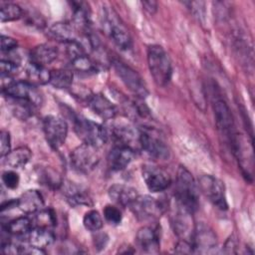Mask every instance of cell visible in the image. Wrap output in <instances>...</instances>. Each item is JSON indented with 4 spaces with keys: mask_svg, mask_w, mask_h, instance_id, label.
Returning <instances> with one entry per match:
<instances>
[{
    "mask_svg": "<svg viewBox=\"0 0 255 255\" xmlns=\"http://www.w3.org/2000/svg\"><path fill=\"white\" fill-rule=\"evenodd\" d=\"M103 218L99 211L92 209L85 213L83 217V224L84 227L91 231V232H97L103 227Z\"/></svg>",
    "mask_w": 255,
    "mask_h": 255,
    "instance_id": "d6a6232c",
    "label": "cell"
},
{
    "mask_svg": "<svg viewBox=\"0 0 255 255\" xmlns=\"http://www.w3.org/2000/svg\"><path fill=\"white\" fill-rule=\"evenodd\" d=\"M5 231L14 236H25L28 235L29 232L33 228L32 220L27 216H20L11 221H9L4 227Z\"/></svg>",
    "mask_w": 255,
    "mask_h": 255,
    "instance_id": "f1b7e54d",
    "label": "cell"
},
{
    "mask_svg": "<svg viewBox=\"0 0 255 255\" xmlns=\"http://www.w3.org/2000/svg\"><path fill=\"white\" fill-rule=\"evenodd\" d=\"M213 111L218 129L231 144L234 136L236 135V132L234 130L233 118L229 107L224 100L216 99L213 103Z\"/></svg>",
    "mask_w": 255,
    "mask_h": 255,
    "instance_id": "8fae6325",
    "label": "cell"
},
{
    "mask_svg": "<svg viewBox=\"0 0 255 255\" xmlns=\"http://www.w3.org/2000/svg\"><path fill=\"white\" fill-rule=\"evenodd\" d=\"M48 34L52 39L64 44L77 40L75 28L66 22H57L53 24L49 28Z\"/></svg>",
    "mask_w": 255,
    "mask_h": 255,
    "instance_id": "d4e9b609",
    "label": "cell"
},
{
    "mask_svg": "<svg viewBox=\"0 0 255 255\" xmlns=\"http://www.w3.org/2000/svg\"><path fill=\"white\" fill-rule=\"evenodd\" d=\"M17 200V207L26 214H36L44 208V198L36 189L26 190Z\"/></svg>",
    "mask_w": 255,
    "mask_h": 255,
    "instance_id": "d6986e66",
    "label": "cell"
},
{
    "mask_svg": "<svg viewBox=\"0 0 255 255\" xmlns=\"http://www.w3.org/2000/svg\"><path fill=\"white\" fill-rule=\"evenodd\" d=\"M40 180L43 182V184L54 189L61 188V185L63 183V180L60 177V175L51 168H46L41 171Z\"/></svg>",
    "mask_w": 255,
    "mask_h": 255,
    "instance_id": "e575fe53",
    "label": "cell"
},
{
    "mask_svg": "<svg viewBox=\"0 0 255 255\" xmlns=\"http://www.w3.org/2000/svg\"><path fill=\"white\" fill-rule=\"evenodd\" d=\"M109 196L110 198L117 204L127 207L129 206L135 198L138 196L137 190L131 186L125 184H114L109 188Z\"/></svg>",
    "mask_w": 255,
    "mask_h": 255,
    "instance_id": "7402d4cb",
    "label": "cell"
},
{
    "mask_svg": "<svg viewBox=\"0 0 255 255\" xmlns=\"http://www.w3.org/2000/svg\"><path fill=\"white\" fill-rule=\"evenodd\" d=\"M147 65L150 75L157 86L164 87L171 80L172 65L168 54L159 45H150L147 49Z\"/></svg>",
    "mask_w": 255,
    "mask_h": 255,
    "instance_id": "7a4b0ae2",
    "label": "cell"
},
{
    "mask_svg": "<svg viewBox=\"0 0 255 255\" xmlns=\"http://www.w3.org/2000/svg\"><path fill=\"white\" fill-rule=\"evenodd\" d=\"M12 100L15 102L13 106V114L19 120L26 121L33 115V108H35L34 105L26 101L14 100V99Z\"/></svg>",
    "mask_w": 255,
    "mask_h": 255,
    "instance_id": "836d02e7",
    "label": "cell"
},
{
    "mask_svg": "<svg viewBox=\"0 0 255 255\" xmlns=\"http://www.w3.org/2000/svg\"><path fill=\"white\" fill-rule=\"evenodd\" d=\"M140 148L155 159L165 160L169 157L168 147L160 138L149 132L140 131Z\"/></svg>",
    "mask_w": 255,
    "mask_h": 255,
    "instance_id": "9a60e30c",
    "label": "cell"
},
{
    "mask_svg": "<svg viewBox=\"0 0 255 255\" xmlns=\"http://www.w3.org/2000/svg\"><path fill=\"white\" fill-rule=\"evenodd\" d=\"M5 96L10 99L26 101L34 105L35 107L40 106L43 102V97L37 87L26 81L12 82L6 88L2 89Z\"/></svg>",
    "mask_w": 255,
    "mask_h": 255,
    "instance_id": "9c48e42d",
    "label": "cell"
},
{
    "mask_svg": "<svg viewBox=\"0 0 255 255\" xmlns=\"http://www.w3.org/2000/svg\"><path fill=\"white\" fill-rule=\"evenodd\" d=\"M61 188L63 190L64 196L67 198V201L74 206L77 205H86L92 206L93 201L89 192L83 187L75 184L71 181H63Z\"/></svg>",
    "mask_w": 255,
    "mask_h": 255,
    "instance_id": "e0dca14e",
    "label": "cell"
},
{
    "mask_svg": "<svg viewBox=\"0 0 255 255\" xmlns=\"http://www.w3.org/2000/svg\"><path fill=\"white\" fill-rule=\"evenodd\" d=\"M26 75L29 83L35 86L45 85L50 83L51 71H49L45 66L37 65L30 62L26 67Z\"/></svg>",
    "mask_w": 255,
    "mask_h": 255,
    "instance_id": "4316f807",
    "label": "cell"
},
{
    "mask_svg": "<svg viewBox=\"0 0 255 255\" xmlns=\"http://www.w3.org/2000/svg\"><path fill=\"white\" fill-rule=\"evenodd\" d=\"M176 210L172 215V226L176 235L186 241L192 242L195 227L192 225V212L177 204Z\"/></svg>",
    "mask_w": 255,
    "mask_h": 255,
    "instance_id": "5bb4252c",
    "label": "cell"
},
{
    "mask_svg": "<svg viewBox=\"0 0 255 255\" xmlns=\"http://www.w3.org/2000/svg\"><path fill=\"white\" fill-rule=\"evenodd\" d=\"M114 69L125 86L137 98L143 99L148 95L147 88L139 74L120 60H113Z\"/></svg>",
    "mask_w": 255,
    "mask_h": 255,
    "instance_id": "8992f818",
    "label": "cell"
},
{
    "mask_svg": "<svg viewBox=\"0 0 255 255\" xmlns=\"http://www.w3.org/2000/svg\"><path fill=\"white\" fill-rule=\"evenodd\" d=\"M2 181L4 185L9 189H15L20 182L19 174L14 170H6L2 173Z\"/></svg>",
    "mask_w": 255,
    "mask_h": 255,
    "instance_id": "8d00e7d4",
    "label": "cell"
},
{
    "mask_svg": "<svg viewBox=\"0 0 255 255\" xmlns=\"http://www.w3.org/2000/svg\"><path fill=\"white\" fill-rule=\"evenodd\" d=\"M32 151L28 146H19L12 149L7 155L4 156L5 163L12 168H20L25 166L31 159Z\"/></svg>",
    "mask_w": 255,
    "mask_h": 255,
    "instance_id": "484cf974",
    "label": "cell"
},
{
    "mask_svg": "<svg viewBox=\"0 0 255 255\" xmlns=\"http://www.w3.org/2000/svg\"><path fill=\"white\" fill-rule=\"evenodd\" d=\"M58 57V50L53 45L44 43L34 47L30 52V62L41 65L47 66L55 61Z\"/></svg>",
    "mask_w": 255,
    "mask_h": 255,
    "instance_id": "603a6c76",
    "label": "cell"
},
{
    "mask_svg": "<svg viewBox=\"0 0 255 255\" xmlns=\"http://www.w3.org/2000/svg\"><path fill=\"white\" fill-rule=\"evenodd\" d=\"M129 208L139 220L155 219L162 213L160 202L149 195H138Z\"/></svg>",
    "mask_w": 255,
    "mask_h": 255,
    "instance_id": "4fadbf2b",
    "label": "cell"
},
{
    "mask_svg": "<svg viewBox=\"0 0 255 255\" xmlns=\"http://www.w3.org/2000/svg\"><path fill=\"white\" fill-rule=\"evenodd\" d=\"M11 151V137L7 130H2L0 133V154L2 157Z\"/></svg>",
    "mask_w": 255,
    "mask_h": 255,
    "instance_id": "74e56055",
    "label": "cell"
},
{
    "mask_svg": "<svg viewBox=\"0 0 255 255\" xmlns=\"http://www.w3.org/2000/svg\"><path fill=\"white\" fill-rule=\"evenodd\" d=\"M43 130L47 142L54 149L60 148L67 137V123L56 116H47L43 121Z\"/></svg>",
    "mask_w": 255,
    "mask_h": 255,
    "instance_id": "ba28073f",
    "label": "cell"
},
{
    "mask_svg": "<svg viewBox=\"0 0 255 255\" xmlns=\"http://www.w3.org/2000/svg\"><path fill=\"white\" fill-rule=\"evenodd\" d=\"M108 236L105 234V233H99V234H96V236L94 237V245H95V248L97 250H103L105 249L107 243H108Z\"/></svg>",
    "mask_w": 255,
    "mask_h": 255,
    "instance_id": "60d3db41",
    "label": "cell"
},
{
    "mask_svg": "<svg viewBox=\"0 0 255 255\" xmlns=\"http://www.w3.org/2000/svg\"><path fill=\"white\" fill-rule=\"evenodd\" d=\"M104 217L112 225H119L123 219L121 210L117 206L111 204L104 208Z\"/></svg>",
    "mask_w": 255,
    "mask_h": 255,
    "instance_id": "d590c367",
    "label": "cell"
},
{
    "mask_svg": "<svg viewBox=\"0 0 255 255\" xmlns=\"http://www.w3.org/2000/svg\"><path fill=\"white\" fill-rule=\"evenodd\" d=\"M141 174L148 190L154 193L164 191L171 183L168 172L153 164H144L141 168Z\"/></svg>",
    "mask_w": 255,
    "mask_h": 255,
    "instance_id": "7c38bea8",
    "label": "cell"
},
{
    "mask_svg": "<svg viewBox=\"0 0 255 255\" xmlns=\"http://www.w3.org/2000/svg\"><path fill=\"white\" fill-rule=\"evenodd\" d=\"M134 150L122 145L114 146L108 154V165L112 170L120 171L125 169L132 160Z\"/></svg>",
    "mask_w": 255,
    "mask_h": 255,
    "instance_id": "ac0fdd59",
    "label": "cell"
},
{
    "mask_svg": "<svg viewBox=\"0 0 255 255\" xmlns=\"http://www.w3.org/2000/svg\"><path fill=\"white\" fill-rule=\"evenodd\" d=\"M74 129L83 142L97 147L103 146L109 137V131L105 127L85 117H76L74 119Z\"/></svg>",
    "mask_w": 255,
    "mask_h": 255,
    "instance_id": "3957f363",
    "label": "cell"
},
{
    "mask_svg": "<svg viewBox=\"0 0 255 255\" xmlns=\"http://www.w3.org/2000/svg\"><path fill=\"white\" fill-rule=\"evenodd\" d=\"M88 103L91 110L103 120H113L117 116V108L115 105L101 94L91 95L88 99Z\"/></svg>",
    "mask_w": 255,
    "mask_h": 255,
    "instance_id": "44dd1931",
    "label": "cell"
},
{
    "mask_svg": "<svg viewBox=\"0 0 255 255\" xmlns=\"http://www.w3.org/2000/svg\"><path fill=\"white\" fill-rule=\"evenodd\" d=\"M97 146L83 142L76 146L71 154V164L75 170L88 173L92 171L100 161V153Z\"/></svg>",
    "mask_w": 255,
    "mask_h": 255,
    "instance_id": "5b68a950",
    "label": "cell"
},
{
    "mask_svg": "<svg viewBox=\"0 0 255 255\" xmlns=\"http://www.w3.org/2000/svg\"><path fill=\"white\" fill-rule=\"evenodd\" d=\"M237 245H236V241H235V239L233 238V237H231V238H229L226 242H225V252H227V253H234V248L236 247Z\"/></svg>",
    "mask_w": 255,
    "mask_h": 255,
    "instance_id": "7bdbcfd3",
    "label": "cell"
},
{
    "mask_svg": "<svg viewBox=\"0 0 255 255\" xmlns=\"http://www.w3.org/2000/svg\"><path fill=\"white\" fill-rule=\"evenodd\" d=\"M73 69L82 73H95L99 69V64L94 62L87 54H84L70 62Z\"/></svg>",
    "mask_w": 255,
    "mask_h": 255,
    "instance_id": "1f68e13d",
    "label": "cell"
},
{
    "mask_svg": "<svg viewBox=\"0 0 255 255\" xmlns=\"http://www.w3.org/2000/svg\"><path fill=\"white\" fill-rule=\"evenodd\" d=\"M103 25L106 27L109 36L114 43L122 50H128L131 47V38L129 33L118 14L109 8L103 9Z\"/></svg>",
    "mask_w": 255,
    "mask_h": 255,
    "instance_id": "277c9868",
    "label": "cell"
},
{
    "mask_svg": "<svg viewBox=\"0 0 255 255\" xmlns=\"http://www.w3.org/2000/svg\"><path fill=\"white\" fill-rule=\"evenodd\" d=\"M141 5H142V8L149 14H153L157 10V2L152 1V0L151 1H142Z\"/></svg>",
    "mask_w": 255,
    "mask_h": 255,
    "instance_id": "b9f144b4",
    "label": "cell"
},
{
    "mask_svg": "<svg viewBox=\"0 0 255 255\" xmlns=\"http://www.w3.org/2000/svg\"><path fill=\"white\" fill-rule=\"evenodd\" d=\"M73 9V20L75 25L82 30H88L90 25V8L85 2L73 1L71 3Z\"/></svg>",
    "mask_w": 255,
    "mask_h": 255,
    "instance_id": "83f0119b",
    "label": "cell"
},
{
    "mask_svg": "<svg viewBox=\"0 0 255 255\" xmlns=\"http://www.w3.org/2000/svg\"><path fill=\"white\" fill-rule=\"evenodd\" d=\"M174 251L176 253H180V254H189V253H194V247L192 242L190 241H186V240H182L180 239L177 244L175 245Z\"/></svg>",
    "mask_w": 255,
    "mask_h": 255,
    "instance_id": "ab89813d",
    "label": "cell"
},
{
    "mask_svg": "<svg viewBox=\"0 0 255 255\" xmlns=\"http://www.w3.org/2000/svg\"><path fill=\"white\" fill-rule=\"evenodd\" d=\"M55 240V234L50 229V227L46 226H36L32 228V230L28 234L29 244L44 249L53 243Z\"/></svg>",
    "mask_w": 255,
    "mask_h": 255,
    "instance_id": "cb8c5ba5",
    "label": "cell"
},
{
    "mask_svg": "<svg viewBox=\"0 0 255 255\" xmlns=\"http://www.w3.org/2000/svg\"><path fill=\"white\" fill-rule=\"evenodd\" d=\"M110 133L117 143L116 145L127 146L135 151L140 147V131L127 123H115L111 126Z\"/></svg>",
    "mask_w": 255,
    "mask_h": 255,
    "instance_id": "30bf717a",
    "label": "cell"
},
{
    "mask_svg": "<svg viewBox=\"0 0 255 255\" xmlns=\"http://www.w3.org/2000/svg\"><path fill=\"white\" fill-rule=\"evenodd\" d=\"M176 203L190 212H194L198 207V187L189 170L180 165L176 173L175 183Z\"/></svg>",
    "mask_w": 255,
    "mask_h": 255,
    "instance_id": "6da1fadb",
    "label": "cell"
},
{
    "mask_svg": "<svg viewBox=\"0 0 255 255\" xmlns=\"http://www.w3.org/2000/svg\"><path fill=\"white\" fill-rule=\"evenodd\" d=\"M23 16L22 8L11 2H1L0 3V19L2 23L18 20Z\"/></svg>",
    "mask_w": 255,
    "mask_h": 255,
    "instance_id": "4dcf8cb0",
    "label": "cell"
},
{
    "mask_svg": "<svg viewBox=\"0 0 255 255\" xmlns=\"http://www.w3.org/2000/svg\"><path fill=\"white\" fill-rule=\"evenodd\" d=\"M137 247L146 253H157L159 251V237L157 232L149 227L143 226L138 229L135 236Z\"/></svg>",
    "mask_w": 255,
    "mask_h": 255,
    "instance_id": "ffe728a7",
    "label": "cell"
},
{
    "mask_svg": "<svg viewBox=\"0 0 255 255\" xmlns=\"http://www.w3.org/2000/svg\"><path fill=\"white\" fill-rule=\"evenodd\" d=\"M198 186L205 197L216 207L225 210L228 207L224 183L211 174H203L198 179Z\"/></svg>",
    "mask_w": 255,
    "mask_h": 255,
    "instance_id": "52a82bcc",
    "label": "cell"
},
{
    "mask_svg": "<svg viewBox=\"0 0 255 255\" xmlns=\"http://www.w3.org/2000/svg\"><path fill=\"white\" fill-rule=\"evenodd\" d=\"M50 84L57 89H69L73 84V72L68 69L51 71Z\"/></svg>",
    "mask_w": 255,
    "mask_h": 255,
    "instance_id": "f546056e",
    "label": "cell"
},
{
    "mask_svg": "<svg viewBox=\"0 0 255 255\" xmlns=\"http://www.w3.org/2000/svg\"><path fill=\"white\" fill-rule=\"evenodd\" d=\"M194 252L207 253L216 247L217 239L215 233L205 225L195 227L192 237Z\"/></svg>",
    "mask_w": 255,
    "mask_h": 255,
    "instance_id": "2e32d148",
    "label": "cell"
},
{
    "mask_svg": "<svg viewBox=\"0 0 255 255\" xmlns=\"http://www.w3.org/2000/svg\"><path fill=\"white\" fill-rule=\"evenodd\" d=\"M17 41L9 36L1 35V51L2 53H10L17 47Z\"/></svg>",
    "mask_w": 255,
    "mask_h": 255,
    "instance_id": "f35d334b",
    "label": "cell"
}]
</instances>
